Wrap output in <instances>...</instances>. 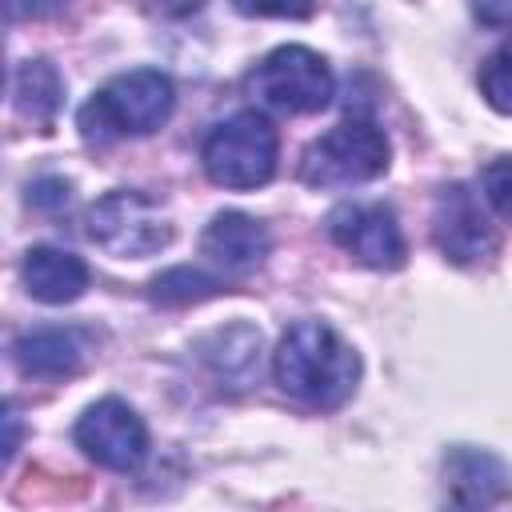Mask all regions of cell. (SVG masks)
<instances>
[{"instance_id":"6da1fadb","label":"cell","mask_w":512,"mask_h":512,"mask_svg":"<svg viewBox=\"0 0 512 512\" xmlns=\"http://www.w3.org/2000/svg\"><path fill=\"white\" fill-rule=\"evenodd\" d=\"M272 376L300 404L340 408L360 384V356L324 320H296L272 352Z\"/></svg>"},{"instance_id":"7a4b0ae2","label":"cell","mask_w":512,"mask_h":512,"mask_svg":"<svg viewBox=\"0 0 512 512\" xmlns=\"http://www.w3.org/2000/svg\"><path fill=\"white\" fill-rule=\"evenodd\" d=\"M176 108V84L160 68H132L112 76L84 108H80V136L84 144H112L124 136H152L168 124Z\"/></svg>"},{"instance_id":"3957f363","label":"cell","mask_w":512,"mask_h":512,"mask_svg":"<svg viewBox=\"0 0 512 512\" xmlns=\"http://www.w3.org/2000/svg\"><path fill=\"white\" fill-rule=\"evenodd\" d=\"M276 160H280V136L268 124V116H260L256 108L224 116L220 124H212V132L200 144L204 176L232 192L264 188L276 176Z\"/></svg>"},{"instance_id":"277c9868","label":"cell","mask_w":512,"mask_h":512,"mask_svg":"<svg viewBox=\"0 0 512 512\" xmlns=\"http://www.w3.org/2000/svg\"><path fill=\"white\" fill-rule=\"evenodd\" d=\"M392 164V144L372 120H340L316 136L300 156V180L308 188H352L384 176Z\"/></svg>"},{"instance_id":"5b68a950","label":"cell","mask_w":512,"mask_h":512,"mask_svg":"<svg viewBox=\"0 0 512 512\" xmlns=\"http://www.w3.org/2000/svg\"><path fill=\"white\" fill-rule=\"evenodd\" d=\"M248 88L272 112L308 116V112L328 108V100L336 92V76L320 52H312L304 44H280L252 68Z\"/></svg>"},{"instance_id":"8992f818","label":"cell","mask_w":512,"mask_h":512,"mask_svg":"<svg viewBox=\"0 0 512 512\" xmlns=\"http://www.w3.org/2000/svg\"><path fill=\"white\" fill-rule=\"evenodd\" d=\"M88 236L108 256L144 260V256L164 252L172 244L176 228L160 212V204H152L144 192H136V188H112V192H104L88 208Z\"/></svg>"},{"instance_id":"52a82bcc","label":"cell","mask_w":512,"mask_h":512,"mask_svg":"<svg viewBox=\"0 0 512 512\" xmlns=\"http://www.w3.org/2000/svg\"><path fill=\"white\" fill-rule=\"evenodd\" d=\"M72 440L88 460H96L108 472H136L148 456V428L136 416V408L120 396L88 404L72 428Z\"/></svg>"},{"instance_id":"ba28073f","label":"cell","mask_w":512,"mask_h":512,"mask_svg":"<svg viewBox=\"0 0 512 512\" xmlns=\"http://www.w3.org/2000/svg\"><path fill=\"white\" fill-rule=\"evenodd\" d=\"M432 244L444 260L452 264H480L496 252V228L480 204V196L452 180L436 192V204H432Z\"/></svg>"},{"instance_id":"9c48e42d","label":"cell","mask_w":512,"mask_h":512,"mask_svg":"<svg viewBox=\"0 0 512 512\" xmlns=\"http://www.w3.org/2000/svg\"><path fill=\"white\" fill-rule=\"evenodd\" d=\"M328 236L340 244L352 260L376 272H396L408 256L404 232L396 224V212L384 204H340L328 212Z\"/></svg>"},{"instance_id":"30bf717a","label":"cell","mask_w":512,"mask_h":512,"mask_svg":"<svg viewBox=\"0 0 512 512\" xmlns=\"http://www.w3.org/2000/svg\"><path fill=\"white\" fill-rule=\"evenodd\" d=\"M200 252L224 272H252L268 260L272 236L256 216L232 208V212H216L208 220V228L200 236Z\"/></svg>"},{"instance_id":"8fae6325","label":"cell","mask_w":512,"mask_h":512,"mask_svg":"<svg viewBox=\"0 0 512 512\" xmlns=\"http://www.w3.org/2000/svg\"><path fill=\"white\" fill-rule=\"evenodd\" d=\"M12 360L24 376L60 380L80 372V364L88 360V340L76 328H28L12 340Z\"/></svg>"},{"instance_id":"7c38bea8","label":"cell","mask_w":512,"mask_h":512,"mask_svg":"<svg viewBox=\"0 0 512 512\" xmlns=\"http://www.w3.org/2000/svg\"><path fill=\"white\" fill-rule=\"evenodd\" d=\"M20 280L32 300L40 304H72L88 292V264L76 252L36 244L20 260Z\"/></svg>"},{"instance_id":"4fadbf2b","label":"cell","mask_w":512,"mask_h":512,"mask_svg":"<svg viewBox=\"0 0 512 512\" xmlns=\"http://www.w3.org/2000/svg\"><path fill=\"white\" fill-rule=\"evenodd\" d=\"M444 468H448V484H452L456 504H496L512 484L508 464L484 448H456L444 460Z\"/></svg>"},{"instance_id":"5bb4252c","label":"cell","mask_w":512,"mask_h":512,"mask_svg":"<svg viewBox=\"0 0 512 512\" xmlns=\"http://www.w3.org/2000/svg\"><path fill=\"white\" fill-rule=\"evenodd\" d=\"M12 100L16 112L32 124H40L48 132V124L56 120L60 104H64V76L52 60H24L12 76Z\"/></svg>"},{"instance_id":"9a60e30c","label":"cell","mask_w":512,"mask_h":512,"mask_svg":"<svg viewBox=\"0 0 512 512\" xmlns=\"http://www.w3.org/2000/svg\"><path fill=\"white\" fill-rule=\"evenodd\" d=\"M224 292V280L196 268V264H176L168 272H160L152 284H148V296L164 308H184V304H200V300H212Z\"/></svg>"},{"instance_id":"2e32d148","label":"cell","mask_w":512,"mask_h":512,"mask_svg":"<svg viewBox=\"0 0 512 512\" xmlns=\"http://www.w3.org/2000/svg\"><path fill=\"white\" fill-rule=\"evenodd\" d=\"M232 340H236V324L212 336V344H216V348H212V352H204V360L216 368V376H224V380H228V376L244 380V376L256 368V360H260V332L244 324L240 344H232Z\"/></svg>"},{"instance_id":"e0dca14e","label":"cell","mask_w":512,"mask_h":512,"mask_svg":"<svg viewBox=\"0 0 512 512\" xmlns=\"http://www.w3.org/2000/svg\"><path fill=\"white\" fill-rule=\"evenodd\" d=\"M480 96L500 116H512V40H504L484 64H480Z\"/></svg>"},{"instance_id":"ac0fdd59","label":"cell","mask_w":512,"mask_h":512,"mask_svg":"<svg viewBox=\"0 0 512 512\" xmlns=\"http://www.w3.org/2000/svg\"><path fill=\"white\" fill-rule=\"evenodd\" d=\"M480 188H484V200L512 224V156L492 160V164L480 172Z\"/></svg>"},{"instance_id":"d6986e66","label":"cell","mask_w":512,"mask_h":512,"mask_svg":"<svg viewBox=\"0 0 512 512\" xmlns=\"http://www.w3.org/2000/svg\"><path fill=\"white\" fill-rule=\"evenodd\" d=\"M244 16H276V20H304L316 12V0H232Z\"/></svg>"},{"instance_id":"ffe728a7","label":"cell","mask_w":512,"mask_h":512,"mask_svg":"<svg viewBox=\"0 0 512 512\" xmlns=\"http://www.w3.org/2000/svg\"><path fill=\"white\" fill-rule=\"evenodd\" d=\"M68 180L60 176H40L36 184H28V204L32 208H64L68 204Z\"/></svg>"},{"instance_id":"44dd1931","label":"cell","mask_w":512,"mask_h":512,"mask_svg":"<svg viewBox=\"0 0 512 512\" xmlns=\"http://www.w3.org/2000/svg\"><path fill=\"white\" fill-rule=\"evenodd\" d=\"M152 16H164V20H180V16H192L204 8V0H140Z\"/></svg>"},{"instance_id":"7402d4cb","label":"cell","mask_w":512,"mask_h":512,"mask_svg":"<svg viewBox=\"0 0 512 512\" xmlns=\"http://www.w3.org/2000/svg\"><path fill=\"white\" fill-rule=\"evenodd\" d=\"M476 12L488 24H508L512 20V0H476Z\"/></svg>"},{"instance_id":"603a6c76","label":"cell","mask_w":512,"mask_h":512,"mask_svg":"<svg viewBox=\"0 0 512 512\" xmlns=\"http://www.w3.org/2000/svg\"><path fill=\"white\" fill-rule=\"evenodd\" d=\"M4 424H8V440H4V460H12V452H16V416H12V408L4 412Z\"/></svg>"}]
</instances>
